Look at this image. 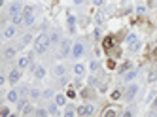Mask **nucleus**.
<instances>
[{
  "label": "nucleus",
  "instance_id": "1",
  "mask_svg": "<svg viewBox=\"0 0 157 117\" xmlns=\"http://www.w3.org/2000/svg\"><path fill=\"white\" fill-rule=\"evenodd\" d=\"M51 46V36L49 34H38V38L34 40V49L36 53H46Z\"/></svg>",
  "mask_w": 157,
  "mask_h": 117
},
{
  "label": "nucleus",
  "instance_id": "2",
  "mask_svg": "<svg viewBox=\"0 0 157 117\" xmlns=\"http://www.w3.org/2000/svg\"><path fill=\"white\" fill-rule=\"evenodd\" d=\"M72 53V43H70V40H63L61 42V46H59V57L64 59V57H68V55Z\"/></svg>",
  "mask_w": 157,
  "mask_h": 117
},
{
  "label": "nucleus",
  "instance_id": "3",
  "mask_svg": "<svg viewBox=\"0 0 157 117\" xmlns=\"http://www.w3.org/2000/svg\"><path fill=\"white\" fill-rule=\"evenodd\" d=\"M19 79H21V68H13L10 72V76H8V81L11 85H15V83H19Z\"/></svg>",
  "mask_w": 157,
  "mask_h": 117
},
{
  "label": "nucleus",
  "instance_id": "4",
  "mask_svg": "<svg viewBox=\"0 0 157 117\" xmlns=\"http://www.w3.org/2000/svg\"><path fill=\"white\" fill-rule=\"evenodd\" d=\"M83 53H85L83 43H82V42H76L74 46H72V55H74L76 59H80V57H83Z\"/></svg>",
  "mask_w": 157,
  "mask_h": 117
},
{
  "label": "nucleus",
  "instance_id": "5",
  "mask_svg": "<svg viewBox=\"0 0 157 117\" xmlns=\"http://www.w3.org/2000/svg\"><path fill=\"white\" fill-rule=\"evenodd\" d=\"M30 70H32V74H34L38 79H42L44 76H46V68L40 66V64H34V66H30Z\"/></svg>",
  "mask_w": 157,
  "mask_h": 117
},
{
  "label": "nucleus",
  "instance_id": "6",
  "mask_svg": "<svg viewBox=\"0 0 157 117\" xmlns=\"http://www.w3.org/2000/svg\"><path fill=\"white\" fill-rule=\"evenodd\" d=\"M76 113H78V115H93L95 113V108L89 106V104H87V106H80Z\"/></svg>",
  "mask_w": 157,
  "mask_h": 117
},
{
  "label": "nucleus",
  "instance_id": "7",
  "mask_svg": "<svg viewBox=\"0 0 157 117\" xmlns=\"http://www.w3.org/2000/svg\"><path fill=\"white\" fill-rule=\"evenodd\" d=\"M30 62H32V53L27 55V57H19V60H17V68H21V70H23V68H27Z\"/></svg>",
  "mask_w": 157,
  "mask_h": 117
},
{
  "label": "nucleus",
  "instance_id": "8",
  "mask_svg": "<svg viewBox=\"0 0 157 117\" xmlns=\"http://www.w3.org/2000/svg\"><path fill=\"white\" fill-rule=\"evenodd\" d=\"M17 51H19L17 46H10V47H6V49H4V59H13Z\"/></svg>",
  "mask_w": 157,
  "mask_h": 117
},
{
  "label": "nucleus",
  "instance_id": "9",
  "mask_svg": "<svg viewBox=\"0 0 157 117\" xmlns=\"http://www.w3.org/2000/svg\"><path fill=\"white\" fill-rule=\"evenodd\" d=\"M136 92H138V85H129V89L125 91V100H132Z\"/></svg>",
  "mask_w": 157,
  "mask_h": 117
},
{
  "label": "nucleus",
  "instance_id": "10",
  "mask_svg": "<svg viewBox=\"0 0 157 117\" xmlns=\"http://www.w3.org/2000/svg\"><path fill=\"white\" fill-rule=\"evenodd\" d=\"M15 34H17V29H15V25H10V27H6V29H4V38H6V40L13 38Z\"/></svg>",
  "mask_w": 157,
  "mask_h": 117
},
{
  "label": "nucleus",
  "instance_id": "11",
  "mask_svg": "<svg viewBox=\"0 0 157 117\" xmlns=\"http://www.w3.org/2000/svg\"><path fill=\"white\" fill-rule=\"evenodd\" d=\"M6 98H8V102H19V91H15V89L10 91L6 95Z\"/></svg>",
  "mask_w": 157,
  "mask_h": 117
},
{
  "label": "nucleus",
  "instance_id": "12",
  "mask_svg": "<svg viewBox=\"0 0 157 117\" xmlns=\"http://www.w3.org/2000/svg\"><path fill=\"white\" fill-rule=\"evenodd\" d=\"M21 11H23V6H21V4H19V2H13V4H11V6H10V15L21 13Z\"/></svg>",
  "mask_w": 157,
  "mask_h": 117
},
{
  "label": "nucleus",
  "instance_id": "13",
  "mask_svg": "<svg viewBox=\"0 0 157 117\" xmlns=\"http://www.w3.org/2000/svg\"><path fill=\"white\" fill-rule=\"evenodd\" d=\"M29 95H30V98L32 100H36V98H40V96H44V92L40 91V89H36V87H32L30 91H29Z\"/></svg>",
  "mask_w": 157,
  "mask_h": 117
},
{
  "label": "nucleus",
  "instance_id": "14",
  "mask_svg": "<svg viewBox=\"0 0 157 117\" xmlns=\"http://www.w3.org/2000/svg\"><path fill=\"white\" fill-rule=\"evenodd\" d=\"M21 113H23V115H30V113H36V111H34V106L27 102V104H25V108L21 110Z\"/></svg>",
  "mask_w": 157,
  "mask_h": 117
},
{
  "label": "nucleus",
  "instance_id": "15",
  "mask_svg": "<svg viewBox=\"0 0 157 117\" xmlns=\"http://www.w3.org/2000/svg\"><path fill=\"white\" fill-rule=\"evenodd\" d=\"M53 72H55V76H61V78H64V74H66V68H64V64H57Z\"/></svg>",
  "mask_w": 157,
  "mask_h": 117
},
{
  "label": "nucleus",
  "instance_id": "16",
  "mask_svg": "<svg viewBox=\"0 0 157 117\" xmlns=\"http://www.w3.org/2000/svg\"><path fill=\"white\" fill-rule=\"evenodd\" d=\"M104 49H112V47H114V43H115V40L112 38V36H108V38H104Z\"/></svg>",
  "mask_w": 157,
  "mask_h": 117
},
{
  "label": "nucleus",
  "instance_id": "17",
  "mask_svg": "<svg viewBox=\"0 0 157 117\" xmlns=\"http://www.w3.org/2000/svg\"><path fill=\"white\" fill-rule=\"evenodd\" d=\"M74 74L76 76H83L85 74V66H83V64H74Z\"/></svg>",
  "mask_w": 157,
  "mask_h": 117
},
{
  "label": "nucleus",
  "instance_id": "18",
  "mask_svg": "<svg viewBox=\"0 0 157 117\" xmlns=\"http://www.w3.org/2000/svg\"><path fill=\"white\" fill-rule=\"evenodd\" d=\"M131 66H132V62H129V60H125V62L119 66V74H125V72L131 70Z\"/></svg>",
  "mask_w": 157,
  "mask_h": 117
},
{
  "label": "nucleus",
  "instance_id": "19",
  "mask_svg": "<svg viewBox=\"0 0 157 117\" xmlns=\"http://www.w3.org/2000/svg\"><path fill=\"white\" fill-rule=\"evenodd\" d=\"M30 40H32V36H30V34H25V36L21 38V42H19V46H17V47H19V49H21V47H25L27 43L30 42Z\"/></svg>",
  "mask_w": 157,
  "mask_h": 117
},
{
  "label": "nucleus",
  "instance_id": "20",
  "mask_svg": "<svg viewBox=\"0 0 157 117\" xmlns=\"http://www.w3.org/2000/svg\"><path fill=\"white\" fill-rule=\"evenodd\" d=\"M23 15H34V6H32V4H29V6H25L23 8Z\"/></svg>",
  "mask_w": 157,
  "mask_h": 117
},
{
  "label": "nucleus",
  "instance_id": "21",
  "mask_svg": "<svg viewBox=\"0 0 157 117\" xmlns=\"http://www.w3.org/2000/svg\"><path fill=\"white\" fill-rule=\"evenodd\" d=\"M55 102H57L59 106H64V102H66V96H64V95H55Z\"/></svg>",
  "mask_w": 157,
  "mask_h": 117
},
{
  "label": "nucleus",
  "instance_id": "22",
  "mask_svg": "<svg viewBox=\"0 0 157 117\" xmlns=\"http://www.w3.org/2000/svg\"><path fill=\"white\" fill-rule=\"evenodd\" d=\"M57 106H59L57 102H55V104H49V106H47V111H49L51 115H57V113H59V111H57Z\"/></svg>",
  "mask_w": 157,
  "mask_h": 117
},
{
  "label": "nucleus",
  "instance_id": "23",
  "mask_svg": "<svg viewBox=\"0 0 157 117\" xmlns=\"http://www.w3.org/2000/svg\"><path fill=\"white\" fill-rule=\"evenodd\" d=\"M23 25H25V27H32V25H34V15H27Z\"/></svg>",
  "mask_w": 157,
  "mask_h": 117
},
{
  "label": "nucleus",
  "instance_id": "24",
  "mask_svg": "<svg viewBox=\"0 0 157 117\" xmlns=\"http://www.w3.org/2000/svg\"><path fill=\"white\" fill-rule=\"evenodd\" d=\"M104 117H114V115H118V111H115L114 110V108H108V110L106 111H104V113H102Z\"/></svg>",
  "mask_w": 157,
  "mask_h": 117
},
{
  "label": "nucleus",
  "instance_id": "25",
  "mask_svg": "<svg viewBox=\"0 0 157 117\" xmlns=\"http://www.w3.org/2000/svg\"><path fill=\"white\" fill-rule=\"evenodd\" d=\"M134 78H136V70H131V72L125 74V81H131V79H134Z\"/></svg>",
  "mask_w": 157,
  "mask_h": 117
},
{
  "label": "nucleus",
  "instance_id": "26",
  "mask_svg": "<svg viewBox=\"0 0 157 117\" xmlns=\"http://www.w3.org/2000/svg\"><path fill=\"white\" fill-rule=\"evenodd\" d=\"M82 96H83V98H91V96H95V95H93V91H91V89H83V91H82Z\"/></svg>",
  "mask_w": 157,
  "mask_h": 117
},
{
  "label": "nucleus",
  "instance_id": "27",
  "mask_svg": "<svg viewBox=\"0 0 157 117\" xmlns=\"http://www.w3.org/2000/svg\"><path fill=\"white\" fill-rule=\"evenodd\" d=\"M157 79V70H153V72H150V74H148V81L150 83H153Z\"/></svg>",
  "mask_w": 157,
  "mask_h": 117
},
{
  "label": "nucleus",
  "instance_id": "28",
  "mask_svg": "<svg viewBox=\"0 0 157 117\" xmlns=\"http://www.w3.org/2000/svg\"><path fill=\"white\" fill-rule=\"evenodd\" d=\"M104 19H106V13H104V11H100V13L96 15V23H99V25H102Z\"/></svg>",
  "mask_w": 157,
  "mask_h": 117
},
{
  "label": "nucleus",
  "instance_id": "29",
  "mask_svg": "<svg viewBox=\"0 0 157 117\" xmlns=\"http://www.w3.org/2000/svg\"><path fill=\"white\" fill-rule=\"evenodd\" d=\"M74 21H76L74 15H68V27H70V32H74Z\"/></svg>",
  "mask_w": 157,
  "mask_h": 117
},
{
  "label": "nucleus",
  "instance_id": "30",
  "mask_svg": "<svg viewBox=\"0 0 157 117\" xmlns=\"http://www.w3.org/2000/svg\"><path fill=\"white\" fill-rule=\"evenodd\" d=\"M110 96H112V100H119V98H121V91H119V89H115Z\"/></svg>",
  "mask_w": 157,
  "mask_h": 117
},
{
  "label": "nucleus",
  "instance_id": "31",
  "mask_svg": "<svg viewBox=\"0 0 157 117\" xmlns=\"http://www.w3.org/2000/svg\"><path fill=\"white\" fill-rule=\"evenodd\" d=\"M51 43H57L59 42V32H51Z\"/></svg>",
  "mask_w": 157,
  "mask_h": 117
},
{
  "label": "nucleus",
  "instance_id": "32",
  "mask_svg": "<svg viewBox=\"0 0 157 117\" xmlns=\"http://www.w3.org/2000/svg\"><path fill=\"white\" fill-rule=\"evenodd\" d=\"M0 115H2V117H8V115H10V108H6V106L0 108Z\"/></svg>",
  "mask_w": 157,
  "mask_h": 117
},
{
  "label": "nucleus",
  "instance_id": "33",
  "mask_svg": "<svg viewBox=\"0 0 157 117\" xmlns=\"http://www.w3.org/2000/svg\"><path fill=\"white\" fill-rule=\"evenodd\" d=\"M89 85H91V87L99 85V78H95V76H91V78H89Z\"/></svg>",
  "mask_w": 157,
  "mask_h": 117
},
{
  "label": "nucleus",
  "instance_id": "34",
  "mask_svg": "<svg viewBox=\"0 0 157 117\" xmlns=\"http://www.w3.org/2000/svg\"><path fill=\"white\" fill-rule=\"evenodd\" d=\"M47 113H49V111H47V110H44V108H40V110H36V115H40V117H46Z\"/></svg>",
  "mask_w": 157,
  "mask_h": 117
},
{
  "label": "nucleus",
  "instance_id": "35",
  "mask_svg": "<svg viewBox=\"0 0 157 117\" xmlns=\"http://www.w3.org/2000/svg\"><path fill=\"white\" fill-rule=\"evenodd\" d=\"M89 68H91V70H93V72H96V70H99V68H100V64L96 62V60H93V62L89 64Z\"/></svg>",
  "mask_w": 157,
  "mask_h": 117
},
{
  "label": "nucleus",
  "instance_id": "36",
  "mask_svg": "<svg viewBox=\"0 0 157 117\" xmlns=\"http://www.w3.org/2000/svg\"><path fill=\"white\" fill-rule=\"evenodd\" d=\"M64 115H66V117H72V115H76L74 108H66V111H64Z\"/></svg>",
  "mask_w": 157,
  "mask_h": 117
},
{
  "label": "nucleus",
  "instance_id": "37",
  "mask_svg": "<svg viewBox=\"0 0 157 117\" xmlns=\"http://www.w3.org/2000/svg\"><path fill=\"white\" fill-rule=\"evenodd\" d=\"M140 49V42H134V43H131V51H138Z\"/></svg>",
  "mask_w": 157,
  "mask_h": 117
},
{
  "label": "nucleus",
  "instance_id": "38",
  "mask_svg": "<svg viewBox=\"0 0 157 117\" xmlns=\"http://www.w3.org/2000/svg\"><path fill=\"white\" fill-rule=\"evenodd\" d=\"M127 42H129V43H134V42H136V36H134V34H129V36H127Z\"/></svg>",
  "mask_w": 157,
  "mask_h": 117
},
{
  "label": "nucleus",
  "instance_id": "39",
  "mask_svg": "<svg viewBox=\"0 0 157 117\" xmlns=\"http://www.w3.org/2000/svg\"><path fill=\"white\" fill-rule=\"evenodd\" d=\"M44 96H46V98H51V96H53V91H51V89H47V91H44Z\"/></svg>",
  "mask_w": 157,
  "mask_h": 117
},
{
  "label": "nucleus",
  "instance_id": "40",
  "mask_svg": "<svg viewBox=\"0 0 157 117\" xmlns=\"http://www.w3.org/2000/svg\"><path fill=\"white\" fill-rule=\"evenodd\" d=\"M25 104H27V100H19V102H17V108H19V110H23V108H25Z\"/></svg>",
  "mask_w": 157,
  "mask_h": 117
},
{
  "label": "nucleus",
  "instance_id": "41",
  "mask_svg": "<svg viewBox=\"0 0 157 117\" xmlns=\"http://www.w3.org/2000/svg\"><path fill=\"white\" fill-rule=\"evenodd\" d=\"M66 96H68V98H74L76 92H74V91H68V92H66Z\"/></svg>",
  "mask_w": 157,
  "mask_h": 117
},
{
  "label": "nucleus",
  "instance_id": "42",
  "mask_svg": "<svg viewBox=\"0 0 157 117\" xmlns=\"http://www.w3.org/2000/svg\"><path fill=\"white\" fill-rule=\"evenodd\" d=\"M93 4H95V6H102L104 0H93Z\"/></svg>",
  "mask_w": 157,
  "mask_h": 117
},
{
  "label": "nucleus",
  "instance_id": "43",
  "mask_svg": "<svg viewBox=\"0 0 157 117\" xmlns=\"http://www.w3.org/2000/svg\"><path fill=\"white\" fill-rule=\"evenodd\" d=\"M108 68H115V62H114V60H112V59L108 60Z\"/></svg>",
  "mask_w": 157,
  "mask_h": 117
},
{
  "label": "nucleus",
  "instance_id": "44",
  "mask_svg": "<svg viewBox=\"0 0 157 117\" xmlns=\"http://www.w3.org/2000/svg\"><path fill=\"white\" fill-rule=\"evenodd\" d=\"M153 108H157V96H155V100H153Z\"/></svg>",
  "mask_w": 157,
  "mask_h": 117
},
{
  "label": "nucleus",
  "instance_id": "45",
  "mask_svg": "<svg viewBox=\"0 0 157 117\" xmlns=\"http://www.w3.org/2000/svg\"><path fill=\"white\" fill-rule=\"evenodd\" d=\"M83 2V0H74V4H82Z\"/></svg>",
  "mask_w": 157,
  "mask_h": 117
},
{
  "label": "nucleus",
  "instance_id": "46",
  "mask_svg": "<svg viewBox=\"0 0 157 117\" xmlns=\"http://www.w3.org/2000/svg\"><path fill=\"white\" fill-rule=\"evenodd\" d=\"M153 55H157V47H155V51H153Z\"/></svg>",
  "mask_w": 157,
  "mask_h": 117
},
{
  "label": "nucleus",
  "instance_id": "47",
  "mask_svg": "<svg viewBox=\"0 0 157 117\" xmlns=\"http://www.w3.org/2000/svg\"><path fill=\"white\" fill-rule=\"evenodd\" d=\"M155 70H157V64H155Z\"/></svg>",
  "mask_w": 157,
  "mask_h": 117
}]
</instances>
